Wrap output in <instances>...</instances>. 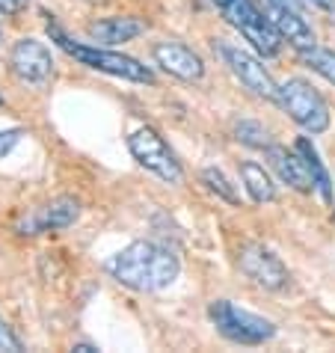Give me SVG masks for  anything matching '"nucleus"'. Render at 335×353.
I'll return each mask as SVG.
<instances>
[{
	"instance_id": "nucleus-1",
	"label": "nucleus",
	"mask_w": 335,
	"mask_h": 353,
	"mask_svg": "<svg viewBox=\"0 0 335 353\" xmlns=\"http://www.w3.org/2000/svg\"><path fill=\"white\" fill-rule=\"evenodd\" d=\"M110 273L119 285L140 291V294H152V291L170 288L179 279L181 264L175 259V252L161 247V243L134 241L113 259Z\"/></svg>"
},
{
	"instance_id": "nucleus-2",
	"label": "nucleus",
	"mask_w": 335,
	"mask_h": 353,
	"mask_svg": "<svg viewBox=\"0 0 335 353\" xmlns=\"http://www.w3.org/2000/svg\"><path fill=\"white\" fill-rule=\"evenodd\" d=\"M48 36H51V42L60 45L68 57H74L81 65H90V68H95V72L122 77V81L154 83V72L149 65H143L140 60H134V57H128V54H119V51H104V48H95V45L74 42V39H68L51 18H48Z\"/></svg>"
},
{
	"instance_id": "nucleus-3",
	"label": "nucleus",
	"mask_w": 335,
	"mask_h": 353,
	"mask_svg": "<svg viewBox=\"0 0 335 353\" xmlns=\"http://www.w3.org/2000/svg\"><path fill=\"white\" fill-rule=\"evenodd\" d=\"M208 318L216 327L223 339L234 341V345H264L276 336V323L264 315H255V312H246L241 306H234L232 300H214L208 306Z\"/></svg>"
},
{
	"instance_id": "nucleus-4",
	"label": "nucleus",
	"mask_w": 335,
	"mask_h": 353,
	"mask_svg": "<svg viewBox=\"0 0 335 353\" xmlns=\"http://www.w3.org/2000/svg\"><path fill=\"white\" fill-rule=\"evenodd\" d=\"M279 104L285 113L300 125L305 134H323L329 131V104L323 101V95L314 90L303 77H288L279 86Z\"/></svg>"
},
{
	"instance_id": "nucleus-5",
	"label": "nucleus",
	"mask_w": 335,
	"mask_h": 353,
	"mask_svg": "<svg viewBox=\"0 0 335 353\" xmlns=\"http://www.w3.org/2000/svg\"><path fill=\"white\" fill-rule=\"evenodd\" d=\"M229 24L238 30L246 42L255 48L258 57H276L282 48V36L273 27V21L267 18V12H261L252 0H234L229 9H223Z\"/></svg>"
},
{
	"instance_id": "nucleus-6",
	"label": "nucleus",
	"mask_w": 335,
	"mask_h": 353,
	"mask_svg": "<svg viewBox=\"0 0 335 353\" xmlns=\"http://www.w3.org/2000/svg\"><path fill=\"white\" fill-rule=\"evenodd\" d=\"M128 149H131L134 161L145 166L149 172H154L157 179H163L166 184H181L184 181V170L175 152L166 145V140L154 128H136L128 137Z\"/></svg>"
},
{
	"instance_id": "nucleus-7",
	"label": "nucleus",
	"mask_w": 335,
	"mask_h": 353,
	"mask_svg": "<svg viewBox=\"0 0 335 353\" xmlns=\"http://www.w3.org/2000/svg\"><path fill=\"white\" fill-rule=\"evenodd\" d=\"M214 51L223 57V63L229 65V72L238 77L246 90L264 98V101L279 104V86H276L267 68L261 65L258 57H252L250 51H243V48L225 42V39H214Z\"/></svg>"
},
{
	"instance_id": "nucleus-8",
	"label": "nucleus",
	"mask_w": 335,
	"mask_h": 353,
	"mask_svg": "<svg viewBox=\"0 0 335 353\" xmlns=\"http://www.w3.org/2000/svg\"><path fill=\"white\" fill-rule=\"evenodd\" d=\"M9 72L21 83L42 86L54 77V57L48 51V45L39 42V39H18L9 48Z\"/></svg>"
},
{
	"instance_id": "nucleus-9",
	"label": "nucleus",
	"mask_w": 335,
	"mask_h": 353,
	"mask_svg": "<svg viewBox=\"0 0 335 353\" xmlns=\"http://www.w3.org/2000/svg\"><path fill=\"white\" fill-rule=\"evenodd\" d=\"M238 264L246 276L264 291H282L288 285V268L279 261V256H273L261 243H246L238 256Z\"/></svg>"
},
{
	"instance_id": "nucleus-10",
	"label": "nucleus",
	"mask_w": 335,
	"mask_h": 353,
	"mask_svg": "<svg viewBox=\"0 0 335 353\" xmlns=\"http://www.w3.org/2000/svg\"><path fill=\"white\" fill-rule=\"evenodd\" d=\"M81 217V199L77 196H57L39 211H30L27 217L18 223V234H42V232H60L74 225Z\"/></svg>"
},
{
	"instance_id": "nucleus-11",
	"label": "nucleus",
	"mask_w": 335,
	"mask_h": 353,
	"mask_svg": "<svg viewBox=\"0 0 335 353\" xmlns=\"http://www.w3.org/2000/svg\"><path fill=\"white\" fill-rule=\"evenodd\" d=\"M152 57L166 74L179 77V81H184V83H196V81L205 77L202 57L196 54L193 48L181 45V42H157L152 48Z\"/></svg>"
},
{
	"instance_id": "nucleus-12",
	"label": "nucleus",
	"mask_w": 335,
	"mask_h": 353,
	"mask_svg": "<svg viewBox=\"0 0 335 353\" xmlns=\"http://www.w3.org/2000/svg\"><path fill=\"white\" fill-rule=\"evenodd\" d=\"M264 154H267L270 170L279 175L282 184H288V188L297 190V193H312V190H314L312 172H309V166H305V158H303L297 149H288V145L273 143L270 149H264Z\"/></svg>"
},
{
	"instance_id": "nucleus-13",
	"label": "nucleus",
	"mask_w": 335,
	"mask_h": 353,
	"mask_svg": "<svg viewBox=\"0 0 335 353\" xmlns=\"http://www.w3.org/2000/svg\"><path fill=\"white\" fill-rule=\"evenodd\" d=\"M264 9H267V18L273 21V27L279 30V36L288 42L291 48H297V51H312L314 45V30L309 24H305V18L297 12V9L291 6H276L270 0H264Z\"/></svg>"
},
{
	"instance_id": "nucleus-14",
	"label": "nucleus",
	"mask_w": 335,
	"mask_h": 353,
	"mask_svg": "<svg viewBox=\"0 0 335 353\" xmlns=\"http://www.w3.org/2000/svg\"><path fill=\"white\" fill-rule=\"evenodd\" d=\"M95 42H104V45H122V42H131V39L143 36L145 33V21L143 18H134V15H113V18H101V21H92L86 27Z\"/></svg>"
},
{
	"instance_id": "nucleus-15",
	"label": "nucleus",
	"mask_w": 335,
	"mask_h": 353,
	"mask_svg": "<svg viewBox=\"0 0 335 353\" xmlns=\"http://www.w3.org/2000/svg\"><path fill=\"white\" fill-rule=\"evenodd\" d=\"M294 149H297L303 158H305V166H309V172H312V181H314V190H318V196H321V199L327 202V205H332V199H335V193H332V179H329L327 166H323V161H321L318 149L312 145L309 137H300Z\"/></svg>"
},
{
	"instance_id": "nucleus-16",
	"label": "nucleus",
	"mask_w": 335,
	"mask_h": 353,
	"mask_svg": "<svg viewBox=\"0 0 335 353\" xmlns=\"http://www.w3.org/2000/svg\"><path fill=\"white\" fill-rule=\"evenodd\" d=\"M241 179H243V188L246 193L252 196V202H273L276 199V184L270 179V172L264 170L261 163H255V161H243L241 163Z\"/></svg>"
},
{
	"instance_id": "nucleus-17",
	"label": "nucleus",
	"mask_w": 335,
	"mask_h": 353,
	"mask_svg": "<svg viewBox=\"0 0 335 353\" xmlns=\"http://www.w3.org/2000/svg\"><path fill=\"white\" fill-rule=\"evenodd\" d=\"M234 140L243 143V145H250V149H261V152L273 145L270 131L264 128L261 122H255V119H241V122H234Z\"/></svg>"
},
{
	"instance_id": "nucleus-18",
	"label": "nucleus",
	"mask_w": 335,
	"mask_h": 353,
	"mask_svg": "<svg viewBox=\"0 0 335 353\" xmlns=\"http://www.w3.org/2000/svg\"><path fill=\"white\" fill-rule=\"evenodd\" d=\"M202 184H205V188H208L211 193L220 196L223 202L241 205V196H238V190H234V184L225 179V172L216 170V166H205V170H202Z\"/></svg>"
},
{
	"instance_id": "nucleus-19",
	"label": "nucleus",
	"mask_w": 335,
	"mask_h": 353,
	"mask_svg": "<svg viewBox=\"0 0 335 353\" xmlns=\"http://www.w3.org/2000/svg\"><path fill=\"white\" fill-rule=\"evenodd\" d=\"M300 60L312 68V72H318L323 81H329L335 86V51H329V48H318L314 45L312 51H303Z\"/></svg>"
},
{
	"instance_id": "nucleus-20",
	"label": "nucleus",
	"mask_w": 335,
	"mask_h": 353,
	"mask_svg": "<svg viewBox=\"0 0 335 353\" xmlns=\"http://www.w3.org/2000/svg\"><path fill=\"white\" fill-rule=\"evenodd\" d=\"M0 350H12V353H21L24 350L21 339L12 332V327L3 321V315H0Z\"/></svg>"
},
{
	"instance_id": "nucleus-21",
	"label": "nucleus",
	"mask_w": 335,
	"mask_h": 353,
	"mask_svg": "<svg viewBox=\"0 0 335 353\" xmlns=\"http://www.w3.org/2000/svg\"><path fill=\"white\" fill-rule=\"evenodd\" d=\"M21 137H24V131H21V128H9V131H0V158H6V154L12 152L18 143H21Z\"/></svg>"
},
{
	"instance_id": "nucleus-22",
	"label": "nucleus",
	"mask_w": 335,
	"mask_h": 353,
	"mask_svg": "<svg viewBox=\"0 0 335 353\" xmlns=\"http://www.w3.org/2000/svg\"><path fill=\"white\" fill-rule=\"evenodd\" d=\"M27 3L30 0H0V12L3 15H18V12H24Z\"/></svg>"
},
{
	"instance_id": "nucleus-23",
	"label": "nucleus",
	"mask_w": 335,
	"mask_h": 353,
	"mask_svg": "<svg viewBox=\"0 0 335 353\" xmlns=\"http://www.w3.org/2000/svg\"><path fill=\"white\" fill-rule=\"evenodd\" d=\"M303 3L321 9V12H335V0H303Z\"/></svg>"
},
{
	"instance_id": "nucleus-24",
	"label": "nucleus",
	"mask_w": 335,
	"mask_h": 353,
	"mask_svg": "<svg viewBox=\"0 0 335 353\" xmlns=\"http://www.w3.org/2000/svg\"><path fill=\"white\" fill-rule=\"evenodd\" d=\"M270 3H276V6H291V9H300L303 0H270Z\"/></svg>"
},
{
	"instance_id": "nucleus-25",
	"label": "nucleus",
	"mask_w": 335,
	"mask_h": 353,
	"mask_svg": "<svg viewBox=\"0 0 335 353\" xmlns=\"http://www.w3.org/2000/svg\"><path fill=\"white\" fill-rule=\"evenodd\" d=\"M72 350H77V353H95L98 347H95V345H74Z\"/></svg>"
},
{
	"instance_id": "nucleus-26",
	"label": "nucleus",
	"mask_w": 335,
	"mask_h": 353,
	"mask_svg": "<svg viewBox=\"0 0 335 353\" xmlns=\"http://www.w3.org/2000/svg\"><path fill=\"white\" fill-rule=\"evenodd\" d=\"M211 3H214V6H220V9H229L234 0H211Z\"/></svg>"
},
{
	"instance_id": "nucleus-27",
	"label": "nucleus",
	"mask_w": 335,
	"mask_h": 353,
	"mask_svg": "<svg viewBox=\"0 0 335 353\" xmlns=\"http://www.w3.org/2000/svg\"><path fill=\"white\" fill-rule=\"evenodd\" d=\"M0 104H3V95H0Z\"/></svg>"
}]
</instances>
